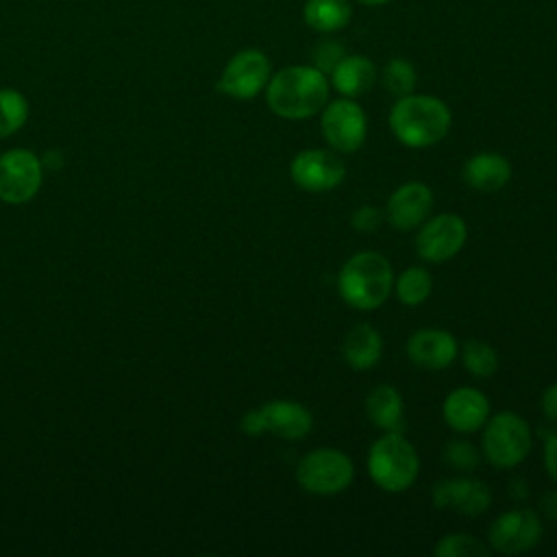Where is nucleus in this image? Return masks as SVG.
<instances>
[{
    "label": "nucleus",
    "mask_w": 557,
    "mask_h": 557,
    "mask_svg": "<svg viewBox=\"0 0 557 557\" xmlns=\"http://www.w3.org/2000/svg\"><path fill=\"white\" fill-rule=\"evenodd\" d=\"M357 2L368 4V7H379V4H385V2H389V0H357Z\"/></svg>",
    "instance_id": "nucleus-34"
},
{
    "label": "nucleus",
    "mask_w": 557,
    "mask_h": 557,
    "mask_svg": "<svg viewBox=\"0 0 557 557\" xmlns=\"http://www.w3.org/2000/svg\"><path fill=\"white\" fill-rule=\"evenodd\" d=\"M540 509L546 518L557 522V490H550L540 498Z\"/></svg>",
    "instance_id": "nucleus-33"
},
{
    "label": "nucleus",
    "mask_w": 557,
    "mask_h": 557,
    "mask_svg": "<svg viewBox=\"0 0 557 557\" xmlns=\"http://www.w3.org/2000/svg\"><path fill=\"white\" fill-rule=\"evenodd\" d=\"M313 429L311 411L294 400H270L242 418V431L246 435H261L265 431L281 440H302Z\"/></svg>",
    "instance_id": "nucleus-7"
},
{
    "label": "nucleus",
    "mask_w": 557,
    "mask_h": 557,
    "mask_svg": "<svg viewBox=\"0 0 557 557\" xmlns=\"http://www.w3.org/2000/svg\"><path fill=\"white\" fill-rule=\"evenodd\" d=\"M444 422L457 433H474L490 418V400L476 387L453 389L442 405Z\"/></svg>",
    "instance_id": "nucleus-17"
},
{
    "label": "nucleus",
    "mask_w": 557,
    "mask_h": 557,
    "mask_svg": "<svg viewBox=\"0 0 557 557\" xmlns=\"http://www.w3.org/2000/svg\"><path fill=\"white\" fill-rule=\"evenodd\" d=\"M41 163L24 148L9 150L0 157V200L9 205L28 202L41 187Z\"/></svg>",
    "instance_id": "nucleus-13"
},
{
    "label": "nucleus",
    "mask_w": 557,
    "mask_h": 557,
    "mask_svg": "<svg viewBox=\"0 0 557 557\" xmlns=\"http://www.w3.org/2000/svg\"><path fill=\"white\" fill-rule=\"evenodd\" d=\"M544 524L533 509L503 511L487 531L490 548L503 555H520L535 548L542 540Z\"/></svg>",
    "instance_id": "nucleus-11"
},
{
    "label": "nucleus",
    "mask_w": 557,
    "mask_h": 557,
    "mask_svg": "<svg viewBox=\"0 0 557 557\" xmlns=\"http://www.w3.org/2000/svg\"><path fill=\"white\" fill-rule=\"evenodd\" d=\"M461 359L466 370L476 379H487L498 370V355L483 339H468L461 348Z\"/></svg>",
    "instance_id": "nucleus-25"
},
{
    "label": "nucleus",
    "mask_w": 557,
    "mask_h": 557,
    "mask_svg": "<svg viewBox=\"0 0 557 557\" xmlns=\"http://www.w3.org/2000/svg\"><path fill=\"white\" fill-rule=\"evenodd\" d=\"M289 176L296 187L311 194H322L342 185L346 176V165L335 150L307 148L296 152V157L292 159Z\"/></svg>",
    "instance_id": "nucleus-12"
},
{
    "label": "nucleus",
    "mask_w": 557,
    "mask_h": 557,
    "mask_svg": "<svg viewBox=\"0 0 557 557\" xmlns=\"http://www.w3.org/2000/svg\"><path fill=\"white\" fill-rule=\"evenodd\" d=\"M270 59L257 50L246 48L228 59L218 81V91L235 100H250L261 94L270 81Z\"/></svg>",
    "instance_id": "nucleus-10"
},
{
    "label": "nucleus",
    "mask_w": 557,
    "mask_h": 557,
    "mask_svg": "<svg viewBox=\"0 0 557 557\" xmlns=\"http://www.w3.org/2000/svg\"><path fill=\"white\" fill-rule=\"evenodd\" d=\"M394 270L385 255L361 250L346 259L337 276V292L346 305L359 311L381 307L394 289Z\"/></svg>",
    "instance_id": "nucleus-3"
},
{
    "label": "nucleus",
    "mask_w": 557,
    "mask_h": 557,
    "mask_svg": "<svg viewBox=\"0 0 557 557\" xmlns=\"http://www.w3.org/2000/svg\"><path fill=\"white\" fill-rule=\"evenodd\" d=\"M366 413L381 431H400L405 426V403L394 385L381 383L366 396Z\"/></svg>",
    "instance_id": "nucleus-21"
},
{
    "label": "nucleus",
    "mask_w": 557,
    "mask_h": 557,
    "mask_svg": "<svg viewBox=\"0 0 557 557\" xmlns=\"http://www.w3.org/2000/svg\"><path fill=\"white\" fill-rule=\"evenodd\" d=\"M320 113V131L331 150L350 154L363 146L368 137V117L355 98L342 96L333 102H326Z\"/></svg>",
    "instance_id": "nucleus-8"
},
{
    "label": "nucleus",
    "mask_w": 557,
    "mask_h": 557,
    "mask_svg": "<svg viewBox=\"0 0 557 557\" xmlns=\"http://www.w3.org/2000/svg\"><path fill=\"white\" fill-rule=\"evenodd\" d=\"M468 226L457 213H437L426 218L416 233V252L422 261L444 263L453 259L466 244Z\"/></svg>",
    "instance_id": "nucleus-9"
},
{
    "label": "nucleus",
    "mask_w": 557,
    "mask_h": 557,
    "mask_svg": "<svg viewBox=\"0 0 557 557\" xmlns=\"http://www.w3.org/2000/svg\"><path fill=\"white\" fill-rule=\"evenodd\" d=\"M435 509H448L463 516H481L492 505V490L485 481L474 476L442 479L433 485Z\"/></svg>",
    "instance_id": "nucleus-14"
},
{
    "label": "nucleus",
    "mask_w": 557,
    "mask_h": 557,
    "mask_svg": "<svg viewBox=\"0 0 557 557\" xmlns=\"http://www.w3.org/2000/svg\"><path fill=\"white\" fill-rule=\"evenodd\" d=\"M342 355L346 359V363L352 370H370L379 363L381 355H383V339L381 333L368 324V322H359L355 324L342 344Z\"/></svg>",
    "instance_id": "nucleus-20"
},
{
    "label": "nucleus",
    "mask_w": 557,
    "mask_h": 557,
    "mask_svg": "<svg viewBox=\"0 0 557 557\" xmlns=\"http://www.w3.org/2000/svg\"><path fill=\"white\" fill-rule=\"evenodd\" d=\"M459 346L444 329H418L407 339V357L422 370H444L457 359Z\"/></svg>",
    "instance_id": "nucleus-16"
},
{
    "label": "nucleus",
    "mask_w": 557,
    "mask_h": 557,
    "mask_svg": "<svg viewBox=\"0 0 557 557\" xmlns=\"http://www.w3.org/2000/svg\"><path fill=\"white\" fill-rule=\"evenodd\" d=\"M442 457L450 468L461 470V472H472L479 466V448L472 442L461 440V437L446 442Z\"/></svg>",
    "instance_id": "nucleus-28"
},
{
    "label": "nucleus",
    "mask_w": 557,
    "mask_h": 557,
    "mask_svg": "<svg viewBox=\"0 0 557 557\" xmlns=\"http://www.w3.org/2000/svg\"><path fill=\"white\" fill-rule=\"evenodd\" d=\"M416 83H418L416 67L407 59H400V57L389 59L381 70V85L385 87L387 94L396 98L413 94Z\"/></svg>",
    "instance_id": "nucleus-24"
},
{
    "label": "nucleus",
    "mask_w": 557,
    "mask_h": 557,
    "mask_svg": "<svg viewBox=\"0 0 557 557\" xmlns=\"http://www.w3.org/2000/svg\"><path fill=\"white\" fill-rule=\"evenodd\" d=\"M490 553L492 548L485 542L468 533L442 535L433 546L435 557H487Z\"/></svg>",
    "instance_id": "nucleus-26"
},
{
    "label": "nucleus",
    "mask_w": 557,
    "mask_h": 557,
    "mask_svg": "<svg viewBox=\"0 0 557 557\" xmlns=\"http://www.w3.org/2000/svg\"><path fill=\"white\" fill-rule=\"evenodd\" d=\"M463 181L483 194H492L503 189L509 178H511V163L507 157H503L500 152H492V150H483L472 154L461 172Z\"/></svg>",
    "instance_id": "nucleus-18"
},
{
    "label": "nucleus",
    "mask_w": 557,
    "mask_h": 557,
    "mask_svg": "<svg viewBox=\"0 0 557 557\" xmlns=\"http://www.w3.org/2000/svg\"><path fill=\"white\" fill-rule=\"evenodd\" d=\"M542 413L546 420L557 422V381L542 392Z\"/></svg>",
    "instance_id": "nucleus-32"
},
{
    "label": "nucleus",
    "mask_w": 557,
    "mask_h": 557,
    "mask_svg": "<svg viewBox=\"0 0 557 557\" xmlns=\"http://www.w3.org/2000/svg\"><path fill=\"white\" fill-rule=\"evenodd\" d=\"M346 57V50L339 41L335 39H324L320 44H315L313 52H311V61L313 67H318L322 74H331L333 67Z\"/></svg>",
    "instance_id": "nucleus-29"
},
{
    "label": "nucleus",
    "mask_w": 557,
    "mask_h": 557,
    "mask_svg": "<svg viewBox=\"0 0 557 557\" xmlns=\"http://www.w3.org/2000/svg\"><path fill=\"white\" fill-rule=\"evenodd\" d=\"M385 220V211L374 205H361L350 213V226L359 233H376Z\"/></svg>",
    "instance_id": "nucleus-30"
},
{
    "label": "nucleus",
    "mask_w": 557,
    "mask_h": 557,
    "mask_svg": "<svg viewBox=\"0 0 557 557\" xmlns=\"http://www.w3.org/2000/svg\"><path fill=\"white\" fill-rule=\"evenodd\" d=\"M433 191L426 183L420 181H407L398 185L392 196L385 202V220L396 228V231H413L418 228L431 213L433 209Z\"/></svg>",
    "instance_id": "nucleus-15"
},
{
    "label": "nucleus",
    "mask_w": 557,
    "mask_h": 557,
    "mask_svg": "<svg viewBox=\"0 0 557 557\" xmlns=\"http://www.w3.org/2000/svg\"><path fill=\"white\" fill-rule=\"evenodd\" d=\"M331 83L313 65H287L270 76L265 102L283 120H307L318 115L329 102Z\"/></svg>",
    "instance_id": "nucleus-1"
},
{
    "label": "nucleus",
    "mask_w": 557,
    "mask_h": 557,
    "mask_svg": "<svg viewBox=\"0 0 557 557\" xmlns=\"http://www.w3.org/2000/svg\"><path fill=\"white\" fill-rule=\"evenodd\" d=\"M329 83L344 98H359L376 83V67L366 54H346L329 74Z\"/></svg>",
    "instance_id": "nucleus-19"
},
{
    "label": "nucleus",
    "mask_w": 557,
    "mask_h": 557,
    "mask_svg": "<svg viewBox=\"0 0 557 557\" xmlns=\"http://www.w3.org/2000/svg\"><path fill=\"white\" fill-rule=\"evenodd\" d=\"M355 479L350 457L339 448H313L296 466L298 485L315 496H333L344 492Z\"/></svg>",
    "instance_id": "nucleus-6"
},
{
    "label": "nucleus",
    "mask_w": 557,
    "mask_h": 557,
    "mask_svg": "<svg viewBox=\"0 0 557 557\" xmlns=\"http://www.w3.org/2000/svg\"><path fill=\"white\" fill-rule=\"evenodd\" d=\"M481 450L496 468H513L522 463L533 446L529 422L513 411H498L483 424Z\"/></svg>",
    "instance_id": "nucleus-5"
},
{
    "label": "nucleus",
    "mask_w": 557,
    "mask_h": 557,
    "mask_svg": "<svg viewBox=\"0 0 557 557\" xmlns=\"http://www.w3.org/2000/svg\"><path fill=\"white\" fill-rule=\"evenodd\" d=\"M544 470L557 483V431H553L544 444Z\"/></svg>",
    "instance_id": "nucleus-31"
},
{
    "label": "nucleus",
    "mask_w": 557,
    "mask_h": 557,
    "mask_svg": "<svg viewBox=\"0 0 557 557\" xmlns=\"http://www.w3.org/2000/svg\"><path fill=\"white\" fill-rule=\"evenodd\" d=\"M453 124L450 109L444 100L426 94H409L394 102L389 128L407 148H429L440 144Z\"/></svg>",
    "instance_id": "nucleus-2"
},
{
    "label": "nucleus",
    "mask_w": 557,
    "mask_h": 557,
    "mask_svg": "<svg viewBox=\"0 0 557 557\" xmlns=\"http://www.w3.org/2000/svg\"><path fill=\"white\" fill-rule=\"evenodd\" d=\"M433 289V281L431 274L426 272V268L420 265H411L407 270H403L396 278H394V292L396 298L407 305V307H416L422 305Z\"/></svg>",
    "instance_id": "nucleus-23"
},
{
    "label": "nucleus",
    "mask_w": 557,
    "mask_h": 557,
    "mask_svg": "<svg viewBox=\"0 0 557 557\" xmlns=\"http://www.w3.org/2000/svg\"><path fill=\"white\" fill-rule=\"evenodd\" d=\"M352 7L348 0H307L302 7L305 24L322 35L337 33L348 26Z\"/></svg>",
    "instance_id": "nucleus-22"
},
{
    "label": "nucleus",
    "mask_w": 557,
    "mask_h": 557,
    "mask_svg": "<svg viewBox=\"0 0 557 557\" xmlns=\"http://www.w3.org/2000/svg\"><path fill=\"white\" fill-rule=\"evenodd\" d=\"M28 117V102L15 89H0V137L13 135Z\"/></svg>",
    "instance_id": "nucleus-27"
},
{
    "label": "nucleus",
    "mask_w": 557,
    "mask_h": 557,
    "mask_svg": "<svg viewBox=\"0 0 557 557\" xmlns=\"http://www.w3.org/2000/svg\"><path fill=\"white\" fill-rule=\"evenodd\" d=\"M420 472V457L400 431H385L368 450V474L383 490L400 494L413 485Z\"/></svg>",
    "instance_id": "nucleus-4"
}]
</instances>
